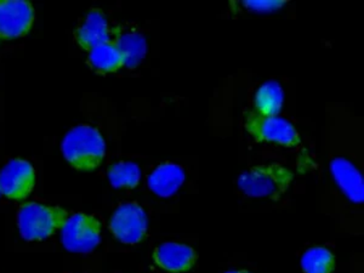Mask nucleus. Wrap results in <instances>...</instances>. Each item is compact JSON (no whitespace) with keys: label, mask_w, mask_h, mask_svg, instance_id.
<instances>
[{"label":"nucleus","mask_w":364,"mask_h":273,"mask_svg":"<svg viewBox=\"0 0 364 273\" xmlns=\"http://www.w3.org/2000/svg\"><path fill=\"white\" fill-rule=\"evenodd\" d=\"M63 157L75 169L92 171L104 161L106 144L97 129L78 125L70 130L61 144Z\"/></svg>","instance_id":"f257e3e1"},{"label":"nucleus","mask_w":364,"mask_h":273,"mask_svg":"<svg viewBox=\"0 0 364 273\" xmlns=\"http://www.w3.org/2000/svg\"><path fill=\"white\" fill-rule=\"evenodd\" d=\"M294 174L287 166L272 163L247 170L240 175L237 185L245 196L252 198L281 199L289 190Z\"/></svg>","instance_id":"f03ea898"},{"label":"nucleus","mask_w":364,"mask_h":273,"mask_svg":"<svg viewBox=\"0 0 364 273\" xmlns=\"http://www.w3.org/2000/svg\"><path fill=\"white\" fill-rule=\"evenodd\" d=\"M67 219L63 208L31 202L23 204L17 213V228L23 240L41 242L63 228Z\"/></svg>","instance_id":"7ed1b4c3"},{"label":"nucleus","mask_w":364,"mask_h":273,"mask_svg":"<svg viewBox=\"0 0 364 273\" xmlns=\"http://www.w3.org/2000/svg\"><path fill=\"white\" fill-rule=\"evenodd\" d=\"M245 128L257 142H274L284 147H296L301 144L294 125L279 116L266 117L257 112L247 113Z\"/></svg>","instance_id":"20e7f679"},{"label":"nucleus","mask_w":364,"mask_h":273,"mask_svg":"<svg viewBox=\"0 0 364 273\" xmlns=\"http://www.w3.org/2000/svg\"><path fill=\"white\" fill-rule=\"evenodd\" d=\"M61 240L68 252H94L101 242V223L94 215L77 213L68 218L61 228Z\"/></svg>","instance_id":"39448f33"},{"label":"nucleus","mask_w":364,"mask_h":273,"mask_svg":"<svg viewBox=\"0 0 364 273\" xmlns=\"http://www.w3.org/2000/svg\"><path fill=\"white\" fill-rule=\"evenodd\" d=\"M109 231L118 242L135 245L145 240L149 231L146 211L135 202L120 204L109 220Z\"/></svg>","instance_id":"423d86ee"},{"label":"nucleus","mask_w":364,"mask_h":273,"mask_svg":"<svg viewBox=\"0 0 364 273\" xmlns=\"http://www.w3.org/2000/svg\"><path fill=\"white\" fill-rule=\"evenodd\" d=\"M34 9L26 0H0V41H11L28 33L34 22Z\"/></svg>","instance_id":"0eeeda50"},{"label":"nucleus","mask_w":364,"mask_h":273,"mask_svg":"<svg viewBox=\"0 0 364 273\" xmlns=\"http://www.w3.org/2000/svg\"><path fill=\"white\" fill-rule=\"evenodd\" d=\"M36 186V171L29 161L20 158L9 161L0 171L1 195L14 200L27 198Z\"/></svg>","instance_id":"6e6552de"},{"label":"nucleus","mask_w":364,"mask_h":273,"mask_svg":"<svg viewBox=\"0 0 364 273\" xmlns=\"http://www.w3.org/2000/svg\"><path fill=\"white\" fill-rule=\"evenodd\" d=\"M154 264L170 273H181L190 271L197 262L198 254L190 245L168 242L154 249Z\"/></svg>","instance_id":"1a4fd4ad"},{"label":"nucleus","mask_w":364,"mask_h":273,"mask_svg":"<svg viewBox=\"0 0 364 273\" xmlns=\"http://www.w3.org/2000/svg\"><path fill=\"white\" fill-rule=\"evenodd\" d=\"M329 169L346 198L353 203H363L364 180L360 169L352 161L343 157L331 159Z\"/></svg>","instance_id":"9d476101"},{"label":"nucleus","mask_w":364,"mask_h":273,"mask_svg":"<svg viewBox=\"0 0 364 273\" xmlns=\"http://www.w3.org/2000/svg\"><path fill=\"white\" fill-rule=\"evenodd\" d=\"M75 41L85 51L112 41V29L100 9H91L75 31Z\"/></svg>","instance_id":"9b49d317"},{"label":"nucleus","mask_w":364,"mask_h":273,"mask_svg":"<svg viewBox=\"0 0 364 273\" xmlns=\"http://www.w3.org/2000/svg\"><path fill=\"white\" fill-rule=\"evenodd\" d=\"M112 42L119 50L124 66L130 70L136 68L147 54L145 37L135 28L118 26L112 29Z\"/></svg>","instance_id":"f8f14e48"},{"label":"nucleus","mask_w":364,"mask_h":273,"mask_svg":"<svg viewBox=\"0 0 364 273\" xmlns=\"http://www.w3.org/2000/svg\"><path fill=\"white\" fill-rule=\"evenodd\" d=\"M186 180V173L175 163H163L156 166L147 178L149 190L161 198L174 196Z\"/></svg>","instance_id":"ddd939ff"},{"label":"nucleus","mask_w":364,"mask_h":273,"mask_svg":"<svg viewBox=\"0 0 364 273\" xmlns=\"http://www.w3.org/2000/svg\"><path fill=\"white\" fill-rule=\"evenodd\" d=\"M87 63L99 73H113L124 66L119 50L112 41L92 48L87 55Z\"/></svg>","instance_id":"4468645a"},{"label":"nucleus","mask_w":364,"mask_h":273,"mask_svg":"<svg viewBox=\"0 0 364 273\" xmlns=\"http://www.w3.org/2000/svg\"><path fill=\"white\" fill-rule=\"evenodd\" d=\"M284 104L281 84L269 80L262 84L255 94V112L261 116H278Z\"/></svg>","instance_id":"2eb2a0df"},{"label":"nucleus","mask_w":364,"mask_h":273,"mask_svg":"<svg viewBox=\"0 0 364 273\" xmlns=\"http://www.w3.org/2000/svg\"><path fill=\"white\" fill-rule=\"evenodd\" d=\"M300 265L304 273H331L336 267V259L327 248L314 247L304 252Z\"/></svg>","instance_id":"dca6fc26"},{"label":"nucleus","mask_w":364,"mask_h":273,"mask_svg":"<svg viewBox=\"0 0 364 273\" xmlns=\"http://www.w3.org/2000/svg\"><path fill=\"white\" fill-rule=\"evenodd\" d=\"M108 180L114 188L133 190L140 183L141 170L133 161H119L109 166Z\"/></svg>","instance_id":"f3484780"},{"label":"nucleus","mask_w":364,"mask_h":273,"mask_svg":"<svg viewBox=\"0 0 364 273\" xmlns=\"http://www.w3.org/2000/svg\"><path fill=\"white\" fill-rule=\"evenodd\" d=\"M287 1L282 0H245L242 6L254 13H272L278 9L283 8Z\"/></svg>","instance_id":"a211bd4d"},{"label":"nucleus","mask_w":364,"mask_h":273,"mask_svg":"<svg viewBox=\"0 0 364 273\" xmlns=\"http://www.w3.org/2000/svg\"><path fill=\"white\" fill-rule=\"evenodd\" d=\"M226 273H252L247 271V269H237V271H228Z\"/></svg>","instance_id":"6ab92c4d"},{"label":"nucleus","mask_w":364,"mask_h":273,"mask_svg":"<svg viewBox=\"0 0 364 273\" xmlns=\"http://www.w3.org/2000/svg\"><path fill=\"white\" fill-rule=\"evenodd\" d=\"M1 196L3 195H1V190H0V197H1Z\"/></svg>","instance_id":"aec40b11"}]
</instances>
